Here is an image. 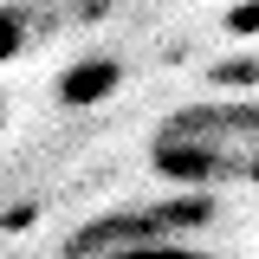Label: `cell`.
<instances>
[{
  "mask_svg": "<svg viewBox=\"0 0 259 259\" xmlns=\"http://www.w3.org/2000/svg\"><path fill=\"white\" fill-rule=\"evenodd\" d=\"M149 162L175 188H227L259 182V97H221V104H182L149 136Z\"/></svg>",
  "mask_w": 259,
  "mask_h": 259,
  "instance_id": "cell-1",
  "label": "cell"
},
{
  "mask_svg": "<svg viewBox=\"0 0 259 259\" xmlns=\"http://www.w3.org/2000/svg\"><path fill=\"white\" fill-rule=\"evenodd\" d=\"M201 221H214V201L194 188L182 201H162V207H110L65 240V259H117L130 246H149V240H175L182 227H201Z\"/></svg>",
  "mask_w": 259,
  "mask_h": 259,
  "instance_id": "cell-2",
  "label": "cell"
},
{
  "mask_svg": "<svg viewBox=\"0 0 259 259\" xmlns=\"http://www.w3.org/2000/svg\"><path fill=\"white\" fill-rule=\"evenodd\" d=\"M110 91H117V65H104V59H84L59 78V104H97Z\"/></svg>",
  "mask_w": 259,
  "mask_h": 259,
  "instance_id": "cell-3",
  "label": "cell"
},
{
  "mask_svg": "<svg viewBox=\"0 0 259 259\" xmlns=\"http://www.w3.org/2000/svg\"><path fill=\"white\" fill-rule=\"evenodd\" d=\"M26 46H32V20L20 7H0V65L26 59Z\"/></svg>",
  "mask_w": 259,
  "mask_h": 259,
  "instance_id": "cell-4",
  "label": "cell"
},
{
  "mask_svg": "<svg viewBox=\"0 0 259 259\" xmlns=\"http://www.w3.org/2000/svg\"><path fill=\"white\" fill-rule=\"evenodd\" d=\"M117 259H214L207 246H188L182 233L175 240H149V246H130V253H117Z\"/></svg>",
  "mask_w": 259,
  "mask_h": 259,
  "instance_id": "cell-5",
  "label": "cell"
}]
</instances>
